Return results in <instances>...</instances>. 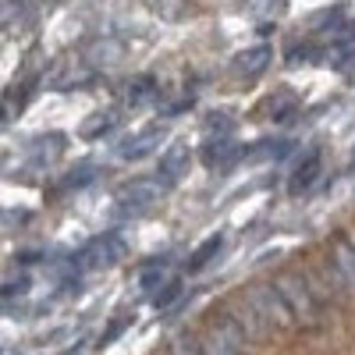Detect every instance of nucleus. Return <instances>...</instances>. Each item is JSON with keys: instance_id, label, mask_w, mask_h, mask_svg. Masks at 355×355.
<instances>
[{"instance_id": "obj_22", "label": "nucleus", "mask_w": 355, "mask_h": 355, "mask_svg": "<svg viewBox=\"0 0 355 355\" xmlns=\"http://www.w3.org/2000/svg\"><path fill=\"white\" fill-rule=\"evenodd\" d=\"M178 295H182V284H178V281H171V284H164V288L153 295L150 302H153V309H157V313H164V309H171V306H174V299H178Z\"/></svg>"}, {"instance_id": "obj_2", "label": "nucleus", "mask_w": 355, "mask_h": 355, "mask_svg": "<svg viewBox=\"0 0 355 355\" xmlns=\"http://www.w3.org/2000/svg\"><path fill=\"white\" fill-rule=\"evenodd\" d=\"M274 288H277V295L284 299L291 320L299 323V327H316V323H320V299L313 295V284H309L306 277H299V274H281V277L274 281Z\"/></svg>"}, {"instance_id": "obj_15", "label": "nucleus", "mask_w": 355, "mask_h": 355, "mask_svg": "<svg viewBox=\"0 0 355 355\" xmlns=\"http://www.w3.org/2000/svg\"><path fill=\"white\" fill-rule=\"evenodd\" d=\"M259 114L263 117H274V121H288L291 114H299V103H295L291 93H277V96H270V100L259 107Z\"/></svg>"}, {"instance_id": "obj_13", "label": "nucleus", "mask_w": 355, "mask_h": 355, "mask_svg": "<svg viewBox=\"0 0 355 355\" xmlns=\"http://www.w3.org/2000/svg\"><path fill=\"white\" fill-rule=\"evenodd\" d=\"M171 281H174V277H171V263H167V259H153V263H146L142 270H139V288L150 295V299H153L164 284H171Z\"/></svg>"}, {"instance_id": "obj_20", "label": "nucleus", "mask_w": 355, "mask_h": 355, "mask_svg": "<svg viewBox=\"0 0 355 355\" xmlns=\"http://www.w3.org/2000/svg\"><path fill=\"white\" fill-rule=\"evenodd\" d=\"M334 263H338V270L345 274V281L355 288V245H338L334 249Z\"/></svg>"}, {"instance_id": "obj_14", "label": "nucleus", "mask_w": 355, "mask_h": 355, "mask_svg": "<svg viewBox=\"0 0 355 355\" xmlns=\"http://www.w3.org/2000/svg\"><path fill=\"white\" fill-rule=\"evenodd\" d=\"M117 61H121V43H110V40H103V43H96L93 50L85 53V64L93 68V71H103V68H114Z\"/></svg>"}, {"instance_id": "obj_16", "label": "nucleus", "mask_w": 355, "mask_h": 355, "mask_svg": "<svg viewBox=\"0 0 355 355\" xmlns=\"http://www.w3.org/2000/svg\"><path fill=\"white\" fill-rule=\"evenodd\" d=\"M288 150H291L288 139H259L252 150H245V153H249L252 160H281Z\"/></svg>"}, {"instance_id": "obj_1", "label": "nucleus", "mask_w": 355, "mask_h": 355, "mask_svg": "<svg viewBox=\"0 0 355 355\" xmlns=\"http://www.w3.org/2000/svg\"><path fill=\"white\" fill-rule=\"evenodd\" d=\"M171 192V185L164 182L160 174H153V178H132V182H125V185H117L114 189V217H142L146 210H153V206L164 199Z\"/></svg>"}, {"instance_id": "obj_12", "label": "nucleus", "mask_w": 355, "mask_h": 355, "mask_svg": "<svg viewBox=\"0 0 355 355\" xmlns=\"http://www.w3.org/2000/svg\"><path fill=\"white\" fill-rule=\"evenodd\" d=\"M117 125H121V110H117V107H107V110L89 114L85 121H82V128H78V135H82V139H100V135L114 132Z\"/></svg>"}, {"instance_id": "obj_10", "label": "nucleus", "mask_w": 355, "mask_h": 355, "mask_svg": "<svg viewBox=\"0 0 355 355\" xmlns=\"http://www.w3.org/2000/svg\"><path fill=\"white\" fill-rule=\"evenodd\" d=\"M270 57H274L270 43H256V46H245L239 57H234V71H239L242 78H256V75H263L266 68H270Z\"/></svg>"}, {"instance_id": "obj_11", "label": "nucleus", "mask_w": 355, "mask_h": 355, "mask_svg": "<svg viewBox=\"0 0 355 355\" xmlns=\"http://www.w3.org/2000/svg\"><path fill=\"white\" fill-rule=\"evenodd\" d=\"M320 171H323V157H320V150H309L302 160H299V167L291 171V182H288V192L291 196H302L316 178H320Z\"/></svg>"}, {"instance_id": "obj_5", "label": "nucleus", "mask_w": 355, "mask_h": 355, "mask_svg": "<svg viewBox=\"0 0 355 355\" xmlns=\"http://www.w3.org/2000/svg\"><path fill=\"white\" fill-rule=\"evenodd\" d=\"M68 150V135L64 132H46V135H36L33 142H28V150H25V164L40 171V167H53L57 160L64 157Z\"/></svg>"}, {"instance_id": "obj_8", "label": "nucleus", "mask_w": 355, "mask_h": 355, "mask_svg": "<svg viewBox=\"0 0 355 355\" xmlns=\"http://www.w3.org/2000/svg\"><path fill=\"white\" fill-rule=\"evenodd\" d=\"M242 157H245L242 142H234L231 135L227 139H206V146H202V164L214 167V171H227L234 160H242Z\"/></svg>"}, {"instance_id": "obj_19", "label": "nucleus", "mask_w": 355, "mask_h": 355, "mask_svg": "<svg viewBox=\"0 0 355 355\" xmlns=\"http://www.w3.org/2000/svg\"><path fill=\"white\" fill-rule=\"evenodd\" d=\"M128 89H125V100L128 103H139V100H150V96H157V82L153 78H132V82H125Z\"/></svg>"}, {"instance_id": "obj_18", "label": "nucleus", "mask_w": 355, "mask_h": 355, "mask_svg": "<svg viewBox=\"0 0 355 355\" xmlns=\"http://www.w3.org/2000/svg\"><path fill=\"white\" fill-rule=\"evenodd\" d=\"M220 242H224V234H210L196 252H192V259H189V270H202L206 263H210L214 256H217V249H220Z\"/></svg>"}, {"instance_id": "obj_21", "label": "nucleus", "mask_w": 355, "mask_h": 355, "mask_svg": "<svg viewBox=\"0 0 355 355\" xmlns=\"http://www.w3.org/2000/svg\"><path fill=\"white\" fill-rule=\"evenodd\" d=\"M277 11H281V0H245V15L259 18L263 25H266V18L277 15Z\"/></svg>"}, {"instance_id": "obj_7", "label": "nucleus", "mask_w": 355, "mask_h": 355, "mask_svg": "<svg viewBox=\"0 0 355 355\" xmlns=\"http://www.w3.org/2000/svg\"><path fill=\"white\" fill-rule=\"evenodd\" d=\"M189 164H192V153H189V146L185 142H171L167 150L160 153V167H157V174L164 178V182L174 189L182 178L189 174Z\"/></svg>"}, {"instance_id": "obj_4", "label": "nucleus", "mask_w": 355, "mask_h": 355, "mask_svg": "<svg viewBox=\"0 0 355 355\" xmlns=\"http://www.w3.org/2000/svg\"><path fill=\"white\" fill-rule=\"evenodd\" d=\"M206 355H245V327L242 320L224 316L210 327V338H206Z\"/></svg>"}, {"instance_id": "obj_23", "label": "nucleus", "mask_w": 355, "mask_h": 355, "mask_svg": "<svg viewBox=\"0 0 355 355\" xmlns=\"http://www.w3.org/2000/svg\"><path fill=\"white\" fill-rule=\"evenodd\" d=\"M171 348H174V355H202V352H199V341H196L192 334H178Z\"/></svg>"}, {"instance_id": "obj_9", "label": "nucleus", "mask_w": 355, "mask_h": 355, "mask_svg": "<svg viewBox=\"0 0 355 355\" xmlns=\"http://www.w3.org/2000/svg\"><path fill=\"white\" fill-rule=\"evenodd\" d=\"M93 75H96V71L85 64V57H68V61H61V64L53 68L50 89H82Z\"/></svg>"}, {"instance_id": "obj_24", "label": "nucleus", "mask_w": 355, "mask_h": 355, "mask_svg": "<svg viewBox=\"0 0 355 355\" xmlns=\"http://www.w3.org/2000/svg\"><path fill=\"white\" fill-rule=\"evenodd\" d=\"M93 178V167H78V174H68L64 178V189H75V185H85Z\"/></svg>"}, {"instance_id": "obj_6", "label": "nucleus", "mask_w": 355, "mask_h": 355, "mask_svg": "<svg viewBox=\"0 0 355 355\" xmlns=\"http://www.w3.org/2000/svg\"><path fill=\"white\" fill-rule=\"evenodd\" d=\"M160 139H164V125H146V128H139L135 135H128L121 146H117L114 157L125 160V164H135V160H142V157L157 153Z\"/></svg>"}, {"instance_id": "obj_17", "label": "nucleus", "mask_w": 355, "mask_h": 355, "mask_svg": "<svg viewBox=\"0 0 355 355\" xmlns=\"http://www.w3.org/2000/svg\"><path fill=\"white\" fill-rule=\"evenodd\" d=\"M231 128H234V114H231V110H214V114L202 121V132L210 135V139H227Z\"/></svg>"}, {"instance_id": "obj_3", "label": "nucleus", "mask_w": 355, "mask_h": 355, "mask_svg": "<svg viewBox=\"0 0 355 355\" xmlns=\"http://www.w3.org/2000/svg\"><path fill=\"white\" fill-rule=\"evenodd\" d=\"M75 256H78V263L85 266V270H110V266H117L128 256V239L121 231H103Z\"/></svg>"}]
</instances>
